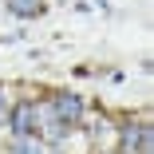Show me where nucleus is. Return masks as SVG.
Returning <instances> with one entry per match:
<instances>
[{"instance_id":"obj_6","label":"nucleus","mask_w":154,"mask_h":154,"mask_svg":"<svg viewBox=\"0 0 154 154\" xmlns=\"http://www.w3.org/2000/svg\"><path fill=\"white\" fill-rule=\"evenodd\" d=\"M8 122V103H4V87H0V127Z\"/></svg>"},{"instance_id":"obj_2","label":"nucleus","mask_w":154,"mask_h":154,"mask_svg":"<svg viewBox=\"0 0 154 154\" xmlns=\"http://www.w3.org/2000/svg\"><path fill=\"white\" fill-rule=\"evenodd\" d=\"M150 122H134V127H122L119 131V150L122 154H150Z\"/></svg>"},{"instance_id":"obj_3","label":"nucleus","mask_w":154,"mask_h":154,"mask_svg":"<svg viewBox=\"0 0 154 154\" xmlns=\"http://www.w3.org/2000/svg\"><path fill=\"white\" fill-rule=\"evenodd\" d=\"M51 111H55V119H59V122L75 127V122L83 119V99L75 95V91H59V95H55V103H51Z\"/></svg>"},{"instance_id":"obj_1","label":"nucleus","mask_w":154,"mask_h":154,"mask_svg":"<svg viewBox=\"0 0 154 154\" xmlns=\"http://www.w3.org/2000/svg\"><path fill=\"white\" fill-rule=\"evenodd\" d=\"M8 131L16 138L36 134L40 138V119H36V99H20L16 107H8Z\"/></svg>"},{"instance_id":"obj_5","label":"nucleus","mask_w":154,"mask_h":154,"mask_svg":"<svg viewBox=\"0 0 154 154\" xmlns=\"http://www.w3.org/2000/svg\"><path fill=\"white\" fill-rule=\"evenodd\" d=\"M8 154H44V142H40L36 134H28V138H12Z\"/></svg>"},{"instance_id":"obj_4","label":"nucleus","mask_w":154,"mask_h":154,"mask_svg":"<svg viewBox=\"0 0 154 154\" xmlns=\"http://www.w3.org/2000/svg\"><path fill=\"white\" fill-rule=\"evenodd\" d=\"M4 8H8L12 16H20V20H32V16H40L48 4H44V0H4Z\"/></svg>"}]
</instances>
